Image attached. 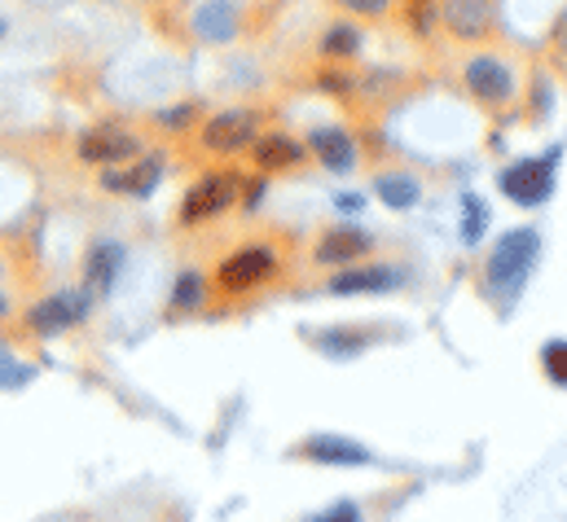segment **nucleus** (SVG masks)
I'll return each mask as SVG.
<instances>
[{
  "label": "nucleus",
  "mask_w": 567,
  "mask_h": 522,
  "mask_svg": "<svg viewBox=\"0 0 567 522\" xmlns=\"http://www.w3.org/2000/svg\"><path fill=\"white\" fill-rule=\"evenodd\" d=\"M537 255H542V233L537 229H511L497 238V247L488 251V268H484V285L488 294H497L502 303H511L528 272L537 268Z\"/></svg>",
  "instance_id": "nucleus-1"
},
{
  "label": "nucleus",
  "mask_w": 567,
  "mask_h": 522,
  "mask_svg": "<svg viewBox=\"0 0 567 522\" xmlns=\"http://www.w3.org/2000/svg\"><path fill=\"white\" fill-rule=\"evenodd\" d=\"M559 158H564V145H550L546 158H519V163H511V167L497 176L502 194H506L511 202H519V207H542V202L555 194V163H559Z\"/></svg>",
  "instance_id": "nucleus-2"
},
{
  "label": "nucleus",
  "mask_w": 567,
  "mask_h": 522,
  "mask_svg": "<svg viewBox=\"0 0 567 522\" xmlns=\"http://www.w3.org/2000/svg\"><path fill=\"white\" fill-rule=\"evenodd\" d=\"M234 202H238V176L212 171V176H203L198 185H189V194H185V202H181V225L216 220V216L229 211Z\"/></svg>",
  "instance_id": "nucleus-3"
},
{
  "label": "nucleus",
  "mask_w": 567,
  "mask_h": 522,
  "mask_svg": "<svg viewBox=\"0 0 567 522\" xmlns=\"http://www.w3.org/2000/svg\"><path fill=\"white\" fill-rule=\"evenodd\" d=\"M256 128H260V115H256V111L229 106V111H220V115H212V119L203 124L198 140H203V149H212V154H238V149H251Z\"/></svg>",
  "instance_id": "nucleus-4"
},
{
  "label": "nucleus",
  "mask_w": 567,
  "mask_h": 522,
  "mask_svg": "<svg viewBox=\"0 0 567 522\" xmlns=\"http://www.w3.org/2000/svg\"><path fill=\"white\" fill-rule=\"evenodd\" d=\"M462 80H466V93L475 97V102H484V106H506L511 97H515V71L502 62V58H493V53H480V58H471L466 62V71H462Z\"/></svg>",
  "instance_id": "nucleus-5"
},
{
  "label": "nucleus",
  "mask_w": 567,
  "mask_h": 522,
  "mask_svg": "<svg viewBox=\"0 0 567 522\" xmlns=\"http://www.w3.org/2000/svg\"><path fill=\"white\" fill-rule=\"evenodd\" d=\"M89 290H62V294H49V299H40L35 307H31V330L40 334V338H58V334H66L71 325H80L84 316H89Z\"/></svg>",
  "instance_id": "nucleus-6"
},
{
  "label": "nucleus",
  "mask_w": 567,
  "mask_h": 522,
  "mask_svg": "<svg viewBox=\"0 0 567 522\" xmlns=\"http://www.w3.org/2000/svg\"><path fill=\"white\" fill-rule=\"evenodd\" d=\"M75 154H80L84 163H102V167H111V163H128V158L142 154V136L128 128H120V124H97V128H89L84 136H80Z\"/></svg>",
  "instance_id": "nucleus-7"
},
{
  "label": "nucleus",
  "mask_w": 567,
  "mask_h": 522,
  "mask_svg": "<svg viewBox=\"0 0 567 522\" xmlns=\"http://www.w3.org/2000/svg\"><path fill=\"white\" fill-rule=\"evenodd\" d=\"M274 272H278V251L274 247H243V251H234L229 260L220 263L216 281H220V290L238 294V290H251V285L269 281Z\"/></svg>",
  "instance_id": "nucleus-8"
},
{
  "label": "nucleus",
  "mask_w": 567,
  "mask_h": 522,
  "mask_svg": "<svg viewBox=\"0 0 567 522\" xmlns=\"http://www.w3.org/2000/svg\"><path fill=\"white\" fill-rule=\"evenodd\" d=\"M370 251H374V238H370L365 229H357V225H334V229H326V233H321V242H317L312 260L348 268L357 255H370Z\"/></svg>",
  "instance_id": "nucleus-9"
},
{
  "label": "nucleus",
  "mask_w": 567,
  "mask_h": 522,
  "mask_svg": "<svg viewBox=\"0 0 567 522\" xmlns=\"http://www.w3.org/2000/svg\"><path fill=\"white\" fill-rule=\"evenodd\" d=\"M440 18L457 40H484L493 27V0H440Z\"/></svg>",
  "instance_id": "nucleus-10"
},
{
  "label": "nucleus",
  "mask_w": 567,
  "mask_h": 522,
  "mask_svg": "<svg viewBox=\"0 0 567 522\" xmlns=\"http://www.w3.org/2000/svg\"><path fill=\"white\" fill-rule=\"evenodd\" d=\"M299 457L317 461V466H370V448H361L357 439H343V435H312L299 443Z\"/></svg>",
  "instance_id": "nucleus-11"
},
{
  "label": "nucleus",
  "mask_w": 567,
  "mask_h": 522,
  "mask_svg": "<svg viewBox=\"0 0 567 522\" xmlns=\"http://www.w3.org/2000/svg\"><path fill=\"white\" fill-rule=\"evenodd\" d=\"M303 149H312V158H317L326 171H334V176H348V171L357 167V140L343 128H317L308 136Z\"/></svg>",
  "instance_id": "nucleus-12"
},
{
  "label": "nucleus",
  "mask_w": 567,
  "mask_h": 522,
  "mask_svg": "<svg viewBox=\"0 0 567 522\" xmlns=\"http://www.w3.org/2000/svg\"><path fill=\"white\" fill-rule=\"evenodd\" d=\"M251 158H256L260 171H286V167L303 163L308 149H303V140H295L286 132H269V136H256L251 140Z\"/></svg>",
  "instance_id": "nucleus-13"
},
{
  "label": "nucleus",
  "mask_w": 567,
  "mask_h": 522,
  "mask_svg": "<svg viewBox=\"0 0 567 522\" xmlns=\"http://www.w3.org/2000/svg\"><path fill=\"white\" fill-rule=\"evenodd\" d=\"M158 180H163V158H158V154L137 158L128 171H106V176H102V185H106L111 194H133V198L154 194V185H158Z\"/></svg>",
  "instance_id": "nucleus-14"
},
{
  "label": "nucleus",
  "mask_w": 567,
  "mask_h": 522,
  "mask_svg": "<svg viewBox=\"0 0 567 522\" xmlns=\"http://www.w3.org/2000/svg\"><path fill=\"white\" fill-rule=\"evenodd\" d=\"M396 281H401L396 268H379V263H370V268H343V272H334L330 294H383Z\"/></svg>",
  "instance_id": "nucleus-15"
},
{
  "label": "nucleus",
  "mask_w": 567,
  "mask_h": 522,
  "mask_svg": "<svg viewBox=\"0 0 567 522\" xmlns=\"http://www.w3.org/2000/svg\"><path fill=\"white\" fill-rule=\"evenodd\" d=\"M374 198H379L383 207H392V211H410V207H419V198H423V180H419L414 171H383V176L374 180Z\"/></svg>",
  "instance_id": "nucleus-16"
},
{
  "label": "nucleus",
  "mask_w": 567,
  "mask_h": 522,
  "mask_svg": "<svg viewBox=\"0 0 567 522\" xmlns=\"http://www.w3.org/2000/svg\"><path fill=\"white\" fill-rule=\"evenodd\" d=\"M124 263V247L115 242H97L93 255H89V294H106L115 285V272Z\"/></svg>",
  "instance_id": "nucleus-17"
},
{
  "label": "nucleus",
  "mask_w": 567,
  "mask_h": 522,
  "mask_svg": "<svg viewBox=\"0 0 567 522\" xmlns=\"http://www.w3.org/2000/svg\"><path fill=\"white\" fill-rule=\"evenodd\" d=\"M321 58H357L361 53V31L348 27V22H334L326 35H321Z\"/></svg>",
  "instance_id": "nucleus-18"
},
{
  "label": "nucleus",
  "mask_w": 567,
  "mask_h": 522,
  "mask_svg": "<svg viewBox=\"0 0 567 522\" xmlns=\"http://www.w3.org/2000/svg\"><path fill=\"white\" fill-rule=\"evenodd\" d=\"M198 31H203L207 40H229V35H234V9H229L225 0L203 4V13H198Z\"/></svg>",
  "instance_id": "nucleus-19"
},
{
  "label": "nucleus",
  "mask_w": 567,
  "mask_h": 522,
  "mask_svg": "<svg viewBox=\"0 0 567 522\" xmlns=\"http://www.w3.org/2000/svg\"><path fill=\"white\" fill-rule=\"evenodd\" d=\"M462 238L475 247L480 238H484V225H488V202L484 198H475V194H462Z\"/></svg>",
  "instance_id": "nucleus-20"
},
{
  "label": "nucleus",
  "mask_w": 567,
  "mask_h": 522,
  "mask_svg": "<svg viewBox=\"0 0 567 522\" xmlns=\"http://www.w3.org/2000/svg\"><path fill=\"white\" fill-rule=\"evenodd\" d=\"M31 365H22L9 347H0V392H22V387H31Z\"/></svg>",
  "instance_id": "nucleus-21"
},
{
  "label": "nucleus",
  "mask_w": 567,
  "mask_h": 522,
  "mask_svg": "<svg viewBox=\"0 0 567 522\" xmlns=\"http://www.w3.org/2000/svg\"><path fill=\"white\" fill-rule=\"evenodd\" d=\"M207 294V276L203 272H181L176 290H172V307H198Z\"/></svg>",
  "instance_id": "nucleus-22"
},
{
  "label": "nucleus",
  "mask_w": 567,
  "mask_h": 522,
  "mask_svg": "<svg viewBox=\"0 0 567 522\" xmlns=\"http://www.w3.org/2000/svg\"><path fill=\"white\" fill-rule=\"evenodd\" d=\"M370 338H361V334H348V330H334V334H321L317 338V347H326V352H334V356H352V352H361Z\"/></svg>",
  "instance_id": "nucleus-23"
},
{
  "label": "nucleus",
  "mask_w": 567,
  "mask_h": 522,
  "mask_svg": "<svg viewBox=\"0 0 567 522\" xmlns=\"http://www.w3.org/2000/svg\"><path fill=\"white\" fill-rule=\"evenodd\" d=\"M542 361H546V374H550V383H567V343L564 338H550L546 343V352H542Z\"/></svg>",
  "instance_id": "nucleus-24"
},
{
  "label": "nucleus",
  "mask_w": 567,
  "mask_h": 522,
  "mask_svg": "<svg viewBox=\"0 0 567 522\" xmlns=\"http://www.w3.org/2000/svg\"><path fill=\"white\" fill-rule=\"evenodd\" d=\"M334 4L348 13H361V18H383L392 9V0H334Z\"/></svg>",
  "instance_id": "nucleus-25"
},
{
  "label": "nucleus",
  "mask_w": 567,
  "mask_h": 522,
  "mask_svg": "<svg viewBox=\"0 0 567 522\" xmlns=\"http://www.w3.org/2000/svg\"><path fill=\"white\" fill-rule=\"evenodd\" d=\"M317 88H326V93H352V75L348 71H321L317 75Z\"/></svg>",
  "instance_id": "nucleus-26"
},
{
  "label": "nucleus",
  "mask_w": 567,
  "mask_h": 522,
  "mask_svg": "<svg viewBox=\"0 0 567 522\" xmlns=\"http://www.w3.org/2000/svg\"><path fill=\"white\" fill-rule=\"evenodd\" d=\"M361 514H357V505L352 501H339L334 510H326V514H317V519H308V522H357Z\"/></svg>",
  "instance_id": "nucleus-27"
},
{
  "label": "nucleus",
  "mask_w": 567,
  "mask_h": 522,
  "mask_svg": "<svg viewBox=\"0 0 567 522\" xmlns=\"http://www.w3.org/2000/svg\"><path fill=\"white\" fill-rule=\"evenodd\" d=\"M189 115H194V106H172V111H163V115H158V124H163V128H185V124H189Z\"/></svg>",
  "instance_id": "nucleus-28"
},
{
  "label": "nucleus",
  "mask_w": 567,
  "mask_h": 522,
  "mask_svg": "<svg viewBox=\"0 0 567 522\" xmlns=\"http://www.w3.org/2000/svg\"><path fill=\"white\" fill-rule=\"evenodd\" d=\"M334 207H339V211H361V198H357V194H339Z\"/></svg>",
  "instance_id": "nucleus-29"
},
{
  "label": "nucleus",
  "mask_w": 567,
  "mask_h": 522,
  "mask_svg": "<svg viewBox=\"0 0 567 522\" xmlns=\"http://www.w3.org/2000/svg\"><path fill=\"white\" fill-rule=\"evenodd\" d=\"M4 316H9V299L0 294V321H4Z\"/></svg>",
  "instance_id": "nucleus-30"
}]
</instances>
